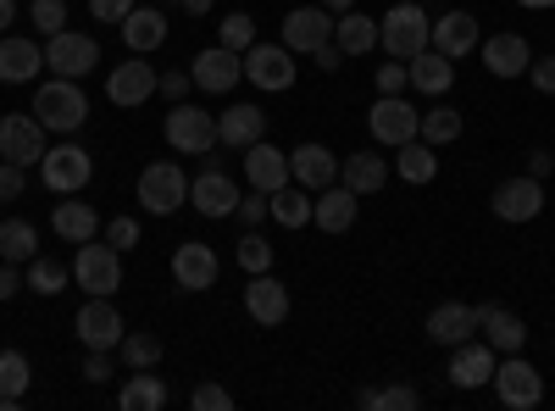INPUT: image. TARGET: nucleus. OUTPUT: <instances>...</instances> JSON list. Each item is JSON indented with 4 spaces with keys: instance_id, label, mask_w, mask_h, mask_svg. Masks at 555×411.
I'll return each instance as SVG.
<instances>
[{
    "instance_id": "28",
    "label": "nucleus",
    "mask_w": 555,
    "mask_h": 411,
    "mask_svg": "<svg viewBox=\"0 0 555 411\" xmlns=\"http://www.w3.org/2000/svg\"><path fill=\"white\" fill-rule=\"evenodd\" d=\"M122 39H128L133 56H151V51H162V44H167V17L156 7H133L122 17Z\"/></svg>"
},
{
    "instance_id": "49",
    "label": "nucleus",
    "mask_w": 555,
    "mask_h": 411,
    "mask_svg": "<svg viewBox=\"0 0 555 411\" xmlns=\"http://www.w3.org/2000/svg\"><path fill=\"white\" fill-rule=\"evenodd\" d=\"M405 84H411V67L405 62H384L378 67V95H400Z\"/></svg>"
},
{
    "instance_id": "46",
    "label": "nucleus",
    "mask_w": 555,
    "mask_h": 411,
    "mask_svg": "<svg viewBox=\"0 0 555 411\" xmlns=\"http://www.w3.org/2000/svg\"><path fill=\"white\" fill-rule=\"evenodd\" d=\"M416 400H423V395H416L411 384H389V389L373 395V411H416Z\"/></svg>"
},
{
    "instance_id": "11",
    "label": "nucleus",
    "mask_w": 555,
    "mask_h": 411,
    "mask_svg": "<svg viewBox=\"0 0 555 411\" xmlns=\"http://www.w3.org/2000/svg\"><path fill=\"white\" fill-rule=\"evenodd\" d=\"M190 78L206 95H234V84L245 78V56L228 51V44H206V51L190 62Z\"/></svg>"
},
{
    "instance_id": "19",
    "label": "nucleus",
    "mask_w": 555,
    "mask_h": 411,
    "mask_svg": "<svg viewBox=\"0 0 555 411\" xmlns=\"http://www.w3.org/2000/svg\"><path fill=\"white\" fill-rule=\"evenodd\" d=\"M328 39H334V17H322V7H295L284 17V44L295 56H317Z\"/></svg>"
},
{
    "instance_id": "50",
    "label": "nucleus",
    "mask_w": 555,
    "mask_h": 411,
    "mask_svg": "<svg viewBox=\"0 0 555 411\" xmlns=\"http://www.w3.org/2000/svg\"><path fill=\"white\" fill-rule=\"evenodd\" d=\"M23 184H28V178H23V167H17V162H0V206H7V201H17V195H23Z\"/></svg>"
},
{
    "instance_id": "1",
    "label": "nucleus",
    "mask_w": 555,
    "mask_h": 411,
    "mask_svg": "<svg viewBox=\"0 0 555 411\" xmlns=\"http://www.w3.org/2000/svg\"><path fill=\"white\" fill-rule=\"evenodd\" d=\"M428 34H434V23H428V12L423 7H389L384 17H378V44L395 56V62H411V56H423L428 51Z\"/></svg>"
},
{
    "instance_id": "5",
    "label": "nucleus",
    "mask_w": 555,
    "mask_h": 411,
    "mask_svg": "<svg viewBox=\"0 0 555 411\" xmlns=\"http://www.w3.org/2000/svg\"><path fill=\"white\" fill-rule=\"evenodd\" d=\"M73 279H78L83 295H117L122 290V251L83 240L78 256H73Z\"/></svg>"
},
{
    "instance_id": "45",
    "label": "nucleus",
    "mask_w": 555,
    "mask_h": 411,
    "mask_svg": "<svg viewBox=\"0 0 555 411\" xmlns=\"http://www.w3.org/2000/svg\"><path fill=\"white\" fill-rule=\"evenodd\" d=\"M234 256H240V267H245V272H267V267H272V240H261V234H245Z\"/></svg>"
},
{
    "instance_id": "53",
    "label": "nucleus",
    "mask_w": 555,
    "mask_h": 411,
    "mask_svg": "<svg viewBox=\"0 0 555 411\" xmlns=\"http://www.w3.org/2000/svg\"><path fill=\"white\" fill-rule=\"evenodd\" d=\"M133 12V0H89V17H101V23H122Z\"/></svg>"
},
{
    "instance_id": "9",
    "label": "nucleus",
    "mask_w": 555,
    "mask_h": 411,
    "mask_svg": "<svg viewBox=\"0 0 555 411\" xmlns=\"http://www.w3.org/2000/svg\"><path fill=\"white\" fill-rule=\"evenodd\" d=\"M167 145L183 156H206L217 151V117L206 106H172L167 112Z\"/></svg>"
},
{
    "instance_id": "27",
    "label": "nucleus",
    "mask_w": 555,
    "mask_h": 411,
    "mask_svg": "<svg viewBox=\"0 0 555 411\" xmlns=\"http://www.w3.org/2000/svg\"><path fill=\"white\" fill-rule=\"evenodd\" d=\"M356 190L350 184H328V190H317V206H311V222L322 228V234H350L356 228Z\"/></svg>"
},
{
    "instance_id": "25",
    "label": "nucleus",
    "mask_w": 555,
    "mask_h": 411,
    "mask_svg": "<svg viewBox=\"0 0 555 411\" xmlns=\"http://www.w3.org/2000/svg\"><path fill=\"white\" fill-rule=\"evenodd\" d=\"M245 178H250V190L278 195V190L289 184V156L278 151V145H267V140H256V145L245 151Z\"/></svg>"
},
{
    "instance_id": "42",
    "label": "nucleus",
    "mask_w": 555,
    "mask_h": 411,
    "mask_svg": "<svg viewBox=\"0 0 555 411\" xmlns=\"http://www.w3.org/2000/svg\"><path fill=\"white\" fill-rule=\"evenodd\" d=\"M122 368L128 373H145V368H156V361H162V339L156 334H145V329H139V334H122Z\"/></svg>"
},
{
    "instance_id": "38",
    "label": "nucleus",
    "mask_w": 555,
    "mask_h": 411,
    "mask_svg": "<svg viewBox=\"0 0 555 411\" xmlns=\"http://www.w3.org/2000/svg\"><path fill=\"white\" fill-rule=\"evenodd\" d=\"M28 378H34L28 356L23 350H0V411H12L28 395Z\"/></svg>"
},
{
    "instance_id": "51",
    "label": "nucleus",
    "mask_w": 555,
    "mask_h": 411,
    "mask_svg": "<svg viewBox=\"0 0 555 411\" xmlns=\"http://www.w3.org/2000/svg\"><path fill=\"white\" fill-rule=\"evenodd\" d=\"M528 78H533L539 95H555V56H544V62L533 56V62H528Z\"/></svg>"
},
{
    "instance_id": "40",
    "label": "nucleus",
    "mask_w": 555,
    "mask_h": 411,
    "mask_svg": "<svg viewBox=\"0 0 555 411\" xmlns=\"http://www.w3.org/2000/svg\"><path fill=\"white\" fill-rule=\"evenodd\" d=\"M23 279H28V290H34V295H51V300H56V295L67 290V279H73V272H67L56 256H34Z\"/></svg>"
},
{
    "instance_id": "48",
    "label": "nucleus",
    "mask_w": 555,
    "mask_h": 411,
    "mask_svg": "<svg viewBox=\"0 0 555 411\" xmlns=\"http://www.w3.org/2000/svg\"><path fill=\"white\" fill-rule=\"evenodd\" d=\"M106 245H112V251H133V245H139V222H133V217H112V222H106Z\"/></svg>"
},
{
    "instance_id": "36",
    "label": "nucleus",
    "mask_w": 555,
    "mask_h": 411,
    "mask_svg": "<svg viewBox=\"0 0 555 411\" xmlns=\"http://www.w3.org/2000/svg\"><path fill=\"white\" fill-rule=\"evenodd\" d=\"M395 172L405 178V184H434V178H439V156H434V145H428V140H411V145H400Z\"/></svg>"
},
{
    "instance_id": "35",
    "label": "nucleus",
    "mask_w": 555,
    "mask_h": 411,
    "mask_svg": "<svg viewBox=\"0 0 555 411\" xmlns=\"http://www.w3.org/2000/svg\"><path fill=\"white\" fill-rule=\"evenodd\" d=\"M39 256V228L34 222H23V217H7L0 222V261H34Z\"/></svg>"
},
{
    "instance_id": "30",
    "label": "nucleus",
    "mask_w": 555,
    "mask_h": 411,
    "mask_svg": "<svg viewBox=\"0 0 555 411\" xmlns=\"http://www.w3.org/2000/svg\"><path fill=\"white\" fill-rule=\"evenodd\" d=\"M478 329H483V334H489V345H494V350H505V356H517V350L528 345L522 317H517V311H505V306H478Z\"/></svg>"
},
{
    "instance_id": "58",
    "label": "nucleus",
    "mask_w": 555,
    "mask_h": 411,
    "mask_svg": "<svg viewBox=\"0 0 555 411\" xmlns=\"http://www.w3.org/2000/svg\"><path fill=\"white\" fill-rule=\"evenodd\" d=\"M550 167H555L550 151H533V156H528V172H533V178H550Z\"/></svg>"
},
{
    "instance_id": "41",
    "label": "nucleus",
    "mask_w": 555,
    "mask_h": 411,
    "mask_svg": "<svg viewBox=\"0 0 555 411\" xmlns=\"http://www.w3.org/2000/svg\"><path fill=\"white\" fill-rule=\"evenodd\" d=\"M416 140H428L434 151L450 145V140H461V112H455V106H434V112H423V128H416Z\"/></svg>"
},
{
    "instance_id": "44",
    "label": "nucleus",
    "mask_w": 555,
    "mask_h": 411,
    "mask_svg": "<svg viewBox=\"0 0 555 411\" xmlns=\"http://www.w3.org/2000/svg\"><path fill=\"white\" fill-rule=\"evenodd\" d=\"M28 23H34L44 39L62 34V28H67V0H34V7H28Z\"/></svg>"
},
{
    "instance_id": "13",
    "label": "nucleus",
    "mask_w": 555,
    "mask_h": 411,
    "mask_svg": "<svg viewBox=\"0 0 555 411\" xmlns=\"http://www.w3.org/2000/svg\"><path fill=\"white\" fill-rule=\"evenodd\" d=\"M51 151L44 145V128L39 117L28 112H12V117H0V162H17V167H39V156Z\"/></svg>"
},
{
    "instance_id": "12",
    "label": "nucleus",
    "mask_w": 555,
    "mask_h": 411,
    "mask_svg": "<svg viewBox=\"0 0 555 411\" xmlns=\"http://www.w3.org/2000/svg\"><path fill=\"white\" fill-rule=\"evenodd\" d=\"M190 206L201 217H234L240 211V190H234V178L217 167V151H206V172L190 184Z\"/></svg>"
},
{
    "instance_id": "10",
    "label": "nucleus",
    "mask_w": 555,
    "mask_h": 411,
    "mask_svg": "<svg viewBox=\"0 0 555 411\" xmlns=\"http://www.w3.org/2000/svg\"><path fill=\"white\" fill-rule=\"evenodd\" d=\"M73 329H78V339H83L89 350H117L122 334H128V329H122V311L112 306V295H89V300L78 306V323H73Z\"/></svg>"
},
{
    "instance_id": "20",
    "label": "nucleus",
    "mask_w": 555,
    "mask_h": 411,
    "mask_svg": "<svg viewBox=\"0 0 555 411\" xmlns=\"http://www.w3.org/2000/svg\"><path fill=\"white\" fill-rule=\"evenodd\" d=\"M256 140H267V112H261V106L234 101V106L217 117V145H228V151H250Z\"/></svg>"
},
{
    "instance_id": "56",
    "label": "nucleus",
    "mask_w": 555,
    "mask_h": 411,
    "mask_svg": "<svg viewBox=\"0 0 555 411\" xmlns=\"http://www.w3.org/2000/svg\"><path fill=\"white\" fill-rule=\"evenodd\" d=\"M156 89H162L167 101H183V95H190V73H167V78H162Z\"/></svg>"
},
{
    "instance_id": "6",
    "label": "nucleus",
    "mask_w": 555,
    "mask_h": 411,
    "mask_svg": "<svg viewBox=\"0 0 555 411\" xmlns=\"http://www.w3.org/2000/svg\"><path fill=\"white\" fill-rule=\"evenodd\" d=\"M39 178L51 195H78L89 178H95V156H89L83 145H56L39 156Z\"/></svg>"
},
{
    "instance_id": "34",
    "label": "nucleus",
    "mask_w": 555,
    "mask_h": 411,
    "mask_svg": "<svg viewBox=\"0 0 555 411\" xmlns=\"http://www.w3.org/2000/svg\"><path fill=\"white\" fill-rule=\"evenodd\" d=\"M334 44H339L345 56H366V51L378 44V23H373V17H361V12L350 7V12L334 17Z\"/></svg>"
},
{
    "instance_id": "43",
    "label": "nucleus",
    "mask_w": 555,
    "mask_h": 411,
    "mask_svg": "<svg viewBox=\"0 0 555 411\" xmlns=\"http://www.w3.org/2000/svg\"><path fill=\"white\" fill-rule=\"evenodd\" d=\"M217 44H228V51H250L256 44V17L250 12H234V17H222V28H217Z\"/></svg>"
},
{
    "instance_id": "52",
    "label": "nucleus",
    "mask_w": 555,
    "mask_h": 411,
    "mask_svg": "<svg viewBox=\"0 0 555 411\" xmlns=\"http://www.w3.org/2000/svg\"><path fill=\"white\" fill-rule=\"evenodd\" d=\"M117 368H112V350H89V361H83V378L89 384H106Z\"/></svg>"
},
{
    "instance_id": "17",
    "label": "nucleus",
    "mask_w": 555,
    "mask_h": 411,
    "mask_svg": "<svg viewBox=\"0 0 555 411\" xmlns=\"http://www.w3.org/2000/svg\"><path fill=\"white\" fill-rule=\"evenodd\" d=\"M156 84H162V78H156V67L133 56V62L112 67V78H106V101H112V106H128V112H133V106H145V101L156 95Z\"/></svg>"
},
{
    "instance_id": "37",
    "label": "nucleus",
    "mask_w": 555,
    "mask_h": 411,
    "mask_svg": "<svg viewBox=\"0 0 555 411\" xmlns=\"http://www.w3.org/2000/svg\"><path fill=\"white\" fill-rule=\"evenodd\" d=\"M117 406H122V411H162V406H167V384L145 368V373H133V378L122 384Z\"/></svg>"
},
{
    "instance_id": "3",
    "label": "nucleus",
    "mask_w": 555,
    "mask_h": 411,
    "mask_svg": "<svg viewBox=\"0 0 555 411\" xmlns=\"http://www.w3.org/2000/svg\"><path fill=\"white\" fill-rule=\"evenodd\" d=\"M489 384H494V395H500L505 411H533L544 400V373L533 368V361H522V356L494 361V378Z\"/></svg>"
},
{
    "instance_id": "31",
    "label": "nucleus",
    "mask_w": 555,
    "mask_h": 411,
    "mask_svg": "<svg viewBox=\"0 0 555 411\" xmlns=\"http://www.w3.org/2000/svg\"><path fill=\"white\" fill-rule=\"evenodd\" d=\"M405 67H411V89H416V95H434V101H439L444 89L455 84V62H450V56H439L434 44H428L423 56H411Z\"/></svg>"
},
{
    "instance_id": "62",
    "label": "nucleus",
    "mask_w": 555,
    "mask_h": 411,
    "mask_svg": "<svg viewBox=\"0 0 555 411\" xmlns=\"http://www.w3.org/2000/svg\"><path fill=\"white\" fill-rule=\"evenodd\" d=\"M517 7H528V12H544V7H555V0H517Z\"/></svg>"
},
{
    "instance_id": "39",
    "label": "nucleus",
    "mask_w": 555,
    "mask_h": 411,
    "mask_svg": "<svg viewBox=\"0 0 555 411\" xmlns=\"http://www.w3.org/2000/svg\"><path fill=\"white\" fill-rule=\"evenodd\" d=\"M311 206H317V195H311L306 184H295V178L272 195V217L284 222V228H306V222H311Z\"/></svg>"
},
{
    "instance_id": "22",
    "label": "nucleus",
    "mask_w": 555,
    "mask_h": 411,
    "mask_svg": "<svg viewBox=\"0 0 555 411\" xmlns=\"http://www.w3.org/2000/svg\"><path fill=\"white\" fill-rule=\"evenodd\" d=\"M289 178L317 195V190L339 184V156H334L328 145H295V151H289Z\"/></svg>"
},
{
    "instance_id": "21",
    "label": "nucleus",
    "mask_w": 555,
    "mask_h": 411,
    "mask_svg": "<svg viewBox=\"0 0 555 411\" xmlns=\"http://www.w3.org/2000/svg\"><path fill=\"white\" fill-rule=\"evenodd\" d=\"M172 279L190 290V295L211 290V284H217V251L201 245V240H183V245L172 251Z\"/></svg>"
},
{
    "instance_id": "14",
    "label": "nucleus",
    "mask_w": 555,
    "mask_h": 411,
    "mask_svg": "<svg viewBox=\"0 0 555 411\" xmlns=\"http://www.w3.org/2000/svg\"><path fill=\"white\" fill-rule=\"evenodd\" d=\"M245 78L256 84V89H289L295 84V51H289V44L284 39H278V44H250V51H245Z\"/></svg>"
},
{
    "instance_id": "61",
    "label": "nucleus",
    "mask_w": 555,
    "mask_h": 411,
    "mask_svg": "<svg viewBox=\"0 0 555 411\" xmlns=\"http://www.w3.org/2000/svg\"><path fill=\"white\" fill-rule=\"evenodd\" d=\"M322 7H328V12H350V7H356V0H322Z\"/></svg>"
},
{
    "instance_id": "29",
    "label": "nucleus",
    "mask_w": 555,
    "mask_h": 411,
    "mask_svg": "<svg viewBox=\"0 0 555 411\" xmlns=\"http://www.w3.org/2000/svg\"><path fill=\"white\" fill-rule=\"evenodd\" d=\"M44 73V51L34 39H0V84H28V78H39Z\"/></svg>"
},
{
    "instance_id": "7",
    "label": "nucleus",
    "mask_w": 555,
    "mask_h": 411,
    "mask_svg": "<svg viewBox=\"0 0 555 411\" xmlns=\"http://www.w3.org/2000/svg\"><path fill=\"white\" fill-rule=\"evenodd\" d=\"M44 67H51V78H83V73L101 67V44L89 34L62 28V34L44 39Z\"/></svg>"
},
{
    "instance_id": "33",
    "label": "nucleus",
    "mask_w": 555,
    "mask_h": 411,
    "mask_svg": "<svg viewBox=\"0 0 555 411\" xmlns=\"http://www.w3.org/2000/svg\"><path fill=\"white\" fill-rule=\"evenodd\" d=\"M339 184H350L356 195H378L389 184V167L373 156V151H356L350 162H339Z\"/></svg>"
},
{
    "instance_id": "2",
    "label": "nucleus",
    "mask_w": 555,
    "mask_h": 411,
    "mask_svg": "<svg viewBox=\"0 0 555 411\" xmlns=\"http://www.w3.org/2000/svg\"><path fill=\"white\" fill-rule=\"evenodd\" d=\"M34 117H39V128L78 133V128H83V117H89V101H83L78 78H51V84H39V95H34Z\"/></svg>"
},
{
    "instance_id": "59",
    "label": "nucleus",
    "mask_w": 555,
    "mask_h": 411,
    "mask_svg": "<svg viewBox=\"0 0 555 411\" xmlns=\"http://www.w3.org/2000/svg\"><path fill=\"white\" fill-rule=\"evenodd\" d=\"M12 17H17V0H0V34L12 28Z\"/></svg>"
},
{
    "instance_id": "8",
    "label": "nucleus",
    "mask_w": 555,
    "mask_h": 411,
    "mask_svg": "<svg viewBox=\"0 0 555 411\" xmlns=\"http://www.w3.org/2000/svg\"><path fill=\"white\" fill-rule=\"evenodd\" d=\"M366 128H373V140H378V145L400 151V145L416 140V128H423V112H416L405 95H378V106L366 112Z\"/></svg>"
},
{
    "instance_id": "15",
    "label": "nucleus",
    "mask_w": 555,
    "mask_h": 411,
    "mask_svg": "<svg viewBox=\"0 0 555 411\" xmlns=\"http://www.w3.org/2000/svg\"><path fill=\"white\" fill-rule=\"evenodd\" d=\"M494 345L483 339H461V345H450V368H444V378L455 384V389H483L489 378H494Z\"/></svg>"
},
{
    "instance_id": "32",
    "label": "nucleus",
    "mask_w": 555,
    "mask_h": 411,
    "mask_svg": "<svg viewBox=\"0 0 555 411\" xmlns=\"http://www.w3.org/2000/svg\"><path fill=\"white\" fill-rule=\"evenodd\" d=\"M56 240H73V245H83V240H95L101 234V217H95V206H83L78 195H67L62 206H56Z\"/></svg>"
},
{
    "instance_id": "4",
    "label": "nucleus",
    "mask_w": 555,
    "mask_h": 411,
    "mask_svg": "<svg viewBox=\"0 0 555 411\" xmlns=\"http://www.w3.org/2000/svg\"><path fill=\"white\" fill-rule=\"evenodd\" d=\"M183 201H190V178H183L178 162H151L139 172V206L151 217H172Z\"/></svg>"
},
{
    "instance_id": "24",
    "label": "nucleus",
    "mask_w": 555,
    "mask_h": 411,
    "mask_svg": "<svg viewBox=\"0 0 555 411\" xmlns=\"http://www.w3.org/2000/svg\"><path fill=\"white\" fill-rule=\"evenodd\" d=\"M478 334V306H467V300H444V306H434L428 311V339L434 345H461V339H473Z\"/></svg>"
},
{
    "instance_id": "57",
    "label": "nucleus",
    "mask_w": 555,
    "mask_h": 411,
    "mask_svg": "<svg viewBox=\"0 0 555 411\" xmlns=\"http://www.w3.org/2000/svg\"><path fill=\"white\" fill-rule=\"evenodd\" d=\"M317 67H322V73H339V67H345V51H339L334 39H328V44H322V51H317Z\"/></svg>"
},
{
    "instance_id": "54",
    "label": "nucleus",
    "mask_w": 555,
    "mask_h": 411,
    "mask_svg": "<svg viewBox=\"0 0 555 411\" xmlns=\"http://www.w3.org/2000/svg\"><path fill=\"white\" fill-rule=\"evenodd\" d=\"M28 290V279L17 272V261H0V300H12V295H23Z\"/></svg>"
},
{
    "instance_id": "60",
    "label": "nucleus",
    "mask_w": 555,
    "mask_h": 411,
    "mask_svg": "<svg viewBox=\"0 0 555 411\" xmlns=\"http://www.w3.org/2000/svg\"><path fill=\"white\" fill-rule=\"evenodd\" d=\"M183 7H190V12L201 17V12H211V7H217V0H183Z\"/></svg>"
},
{
    "instance_id": "16",
    "label": "nucleus",
    "mask_w": 555,
    "mask_h": 411,
    "mask_svg": "<svg viewBox=\"0 0 555 411\" xmlns=\"http://www.w3.org/2000/svg\"><path fill=\"white\" fill-rule=\"evenodd\" d=\"M544 211V178L522 172V178H505L494 190V217L500 222H533Z\"/></svg>"
},
{
    "instance_id": "18",
    "label": "nucleus",
    "mask_w": 555,
    "mask_h": 411,
    "mask_svg": "<svg viewBox=\"0 0 555 411\" xmlns=\"http://www.w3.org/2000/svg\"><path fill=\"white\" fill-rule=\"evenodd\" d=\"M245 311L256 317L261 329H278L289 317V290L272 279V267L267 272H250V284H245Z\"/></svg>"
},
{
    "instance_id": "26",
    "label": "nucleus",
    "mask_w": 555,
    "mask_h": 411,
    "mask_svg": "<svg viewBox=\"0 0 555 411\" xmlns=\"http://www.w3.org/2000/svg\"><path fill=\"white\" fill-rule=\"evenodd\" d=\"M478 51H483V67H489L494 78H522L528 62H533V44H528L522 34H494V39L478 44Z\"/></svg>"
},
{
    "instance_id": "23",
    "label": "nucleus",
    "mask_w": 555,
    "mask_h": 411,
    "mask_svg": "<svg viewBox=\"0 0 555 411\" xmlns=\"http://www.w3.org/2000/svg\"><path fill=\"white\" fill-rule=\"evenodd\" d=\"M428 44H434L439 56L461 62L467 51H478V44H483V34H478V17H473V12H450V17H439V23H434V34H428Z\"/></svg>"
},
{
    "instance_id": "47",
    "label": "nucleus",
    "mask_w": 555,
    "mask_h": 411,
    "mask_svg": "<svg viewBox=\"0 0 555 411\" xmlns=\"http://www.w3.org/2000/svg\"><path fill=\"white\" fill-rule=\"evenodd\" d=\"M190 406H195V411H234V395H228L222 384H195Z\"/></svg>"
},
{
    "instance_id": "55",
    "label": "nucleus",
    "mask_w": 555,
    "mask_h": 411,
    "mask_svg": "<svg viewBox=\"0 0 555 411\" xmlns=\"http://www.w3.org/2000/svg\"><path fill=\"white\" fill-rule=\"evenodd\" d=\"M240 217H245V222L272 217V195H261V190H256V195H240Z\"/></svg>"
}]
</instances>
